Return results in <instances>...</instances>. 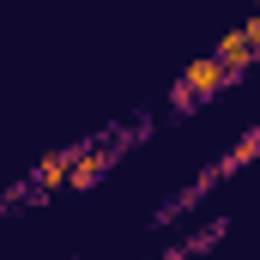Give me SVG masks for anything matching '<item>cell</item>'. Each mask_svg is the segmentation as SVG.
<instances>
[{
	"instance_id": "5",
	"label": "cell",
	"mask_w": 260,
	"mask_h": 260,
	"mask_svg": "<svg viewBox=\"0 0 260 260\" xmlns=\"http://www.w3.org/2000/svg\"><path fill=\"white\" fill-rule=\"evenodd\" d=\"M254 157H260V127L248 133V139H242V145H236L224 164H218V176H230V170H242V164H254Z\"/></svg>"
},
{
	"instance_id": "1",
	"label": "cell",
	"mask_w": 260,
	"mask_h": 260,
	"mask_svg": "<svg viewBox=\"0 0 260 260\" xmlns=\"http://www.w3.org/2000/svg\"><path fill=\"white\" fill-rule=\"evenodd\" d=\"M230 79H236V73H230V67L218 61V55L194 61L188 73H182V79H176V91H170V115H182L188 103H206V97H218V91H224Z\"/></svg>"
},
{
	"instance_id": "2",
	"label": "cell",
	"mask_w": 260,
	"mask_h": 260,
	"mask_svg": "<svg viewBox=\"0 0 260 260\" xmlns=\"http://www.w3.org/2000/svg\"><path fill=\"white\" fill-rule=\"evenodd\" d=\"M73 157H79V145H73V151H49V157L37 164V176H30V194H49V188H73Z\"/></svg>"
},
{
	"instance_id": "4",
	"label": "cell",
	"mask_w": 260,
	"mask_h": 260,
	"mask_svg": "<svg viewBox=\"0 0 260 260\" xmlns=\"http://www.w3.org/2000/svg\"><path fill=\"white\" fill-rule=\"evenodd\" d=\"M212 55H218V61L230 67V73H236V79H242V73H248V67L260 61V55H254V43H248V37H242V30H230V37H224V43H218V49H212Z\"/></svg>"
},
{
	"instance_id": "6",
	"label": "cell",
	"mask_w": 260,
	"mask_h": 260,
	"mask_svg": "<svg viewBox=\"0 0 260 260\" xmlns=\"http://www.w3.org/2000/svg\"><path fill=\"white\" fill-rule=\"evenodd\" d=\"M242 37L254 43V55H260V6H254V18H242Z\"/></svg>"
},
{
	"instance_id": "3",
	"label": "cell",
	"mask_w": 260,
	"mask_h": 260,
	"mask_svg": "<svg viewBox=\"0 0 260 260\" xmlns=\"http://www.w3.org/2000/svg\"><path fill=\"white\" fill-rule=\"evenodd\" d=\"M109 157H115V145H79V157H73V188H91V182L109 170Z\"/></svg>"
}]
</instances>
